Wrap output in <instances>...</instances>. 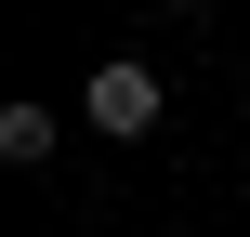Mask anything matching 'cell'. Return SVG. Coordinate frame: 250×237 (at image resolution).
I'll return each instance as SVG.
<instances>
[{"label": "cell", "mask_w": 250, "mask_h": 237, "mask_svg": "<svg viewBox=\"0 0 250 237\" xmlns=\"http://www.w3.org/2000/svg\"><path fill=\"white\" fill-rule=\"evenodd\" d=\"M158 119H171V79H158L145 53H105V66L79 79V132H92V145H145Z\"/></svg>", "instance_id": "6da1fadb"}, {"label": "cell", "mask_w": 250, "mask_h": 237, "mask_svg": "<svg viewBox=\"0 0 250 237\" xmlns=\"http://www.w3.org/2000/svg\"><path fill=\"white\" fill-rule=\"evenodd\" d=\"M53 145H66V119H53L40 92H13V106H0V158H13V172H53Z\"/></svg>", "instance_id": "7a4b0ae2"}, {"label": "cell", "mask_w": 250, "mask_h": 237, "mask_svg": "<svg viewBox=\"0 0 250 237\" xmlns=\"http://www.w3.org/2000/svg\"><path fill=\"white\" fill-rule=\"evenodd\" d=\"M145 13H198V0H145Z\"/></svg>", "instance_id": "3957f363"}]
</instances>
